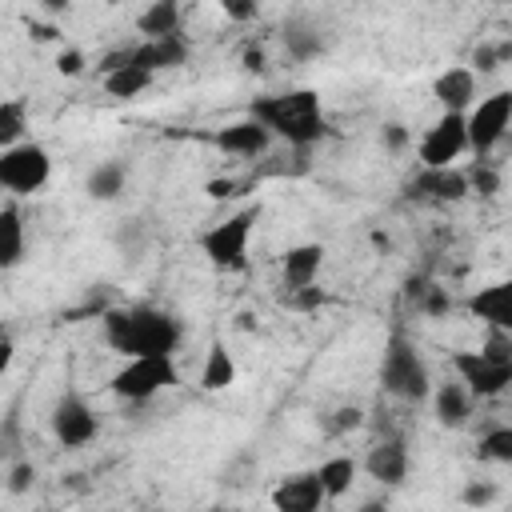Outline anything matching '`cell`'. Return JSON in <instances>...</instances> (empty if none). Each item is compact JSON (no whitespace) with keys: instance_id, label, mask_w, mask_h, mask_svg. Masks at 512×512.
I'll list each match as a JSON object with an SVG mask.
<instances>
[{"instance_id":"cell-1","label":"cell","mask_w":512,"mask_h":512,"mask_svg":"<svg viewBox=\"0 0 512 512\" xmlns=\"http://www.w3.org/2000/svg\"><path fill=\"white\" fill-rule=\"evenodd\" d=\"M104 344L116 356H156V352H176L180 348V320L156 304H120L100 316Z\"/></svg>"},{"instance_id":"cell-2","label":"cell","mask_w":512,"mask_h":512,"mask_svg":"<svg viewBox=\"0 0 512 512\" xmlns=\"http://www.w3.org/2000/svg\"><path fill=\"white\" fill-rule=\"evenodd\" d=\"M248 116L264 120L272 128V136L288 140L292 148H312L316 140L328 136V120H324V104L316 88H292V92H276V96H256L248 104Z\"/></svg>"},{"instance_id":"cell-3","label":"cell","mask_w":512,"mask_h":512,"mask_svg":"<svg viewBox=\"0 0 512 512\" xmlns=\"http://www.w3.org/2000/svg\"><path fill=\"white\" fill-rule=\"evenodd\" d=\"M260 220V204H244L236 208L232 216L216 220L212 228H204L196 236L204 260L216 268V272H244L248 268V244H252V228Z\"/></svg>"},{"instance_id":"cell-4","label":"cell","mask_w":512,"mask_h":512,"mask_svg":"<svg viewBox=\"0 0 512 512\" xmlns=\"http://www.w3.org/2000/svg\"><path fill=\"white\" fill-rule=\"evenodd\" d=\"M380 384H384V392H388V396L408 400V404H420L424 396H432L428 364H424L420 348H416L404 332H392V336H388V344H384Z\"/></svg>"},{"instance_id":"cell-5","label":"cell","mask_w":512,"mask_h":512,"mask_svg":"<svg viewBox=\"0 0 512 512\" xmlns=\"http://www.w3.org/2000/svg\"><path fill=\"white\" fill-rule=\"evenodd\" d=\"M180 384V368H176V352H156V356H124V364L112 372L108 388L120 400L144 404L152 396H160L164 388Z\"/></svg>"},{"instance_id":"cell-6","label":"cell","mask_w":512,"mask_h":512,"mask_svg":"<svg viewBox=\"0 0 512 512\" xmlns=\"http://www.w3.org/2000/svg\"><path fill=\"white\" fill-rule=\"evenodd\" d=\"M448 364L476 400H492L512 388V352H496V344L484 352H468V348L448 352Z\"/></svg>"},{"instance_id":"cell-7","label":"cell","mask_w":512,"mask_h":512,"mask_svg":"<svg viewBox=\"0 0 512 512\" xmlns=\"http://www.w3.org/2000/svg\"><path fill=\"white\" fill-rule=\"evenodd\" d=\"M52 176V156L44 144L36 140H20V144H8L0 148V184L12 192V196H32L48 184Z\"/></svg>"},{"instance_id":"cell-8","label":"cell","mask_w":512,"mask_h":512,"mask_svg":"<svg viewBox=\"0 0 512 512\" xmlns=\"http://www.w3.org/2000/svg\"><path fill=\"white\" fill-rule=\"evenodd\" d=\"M48 424H52L56 444H64V448H84V444H92L96 432H100V416L92 412V404H88L76 388H68V392L56 396Z\"/></svg>"},{"instance_id":"cell-9","label":"cell","mask_w":512,"mask_h":512,"mask_svg":"<svg viewBox=\"0 0 512 512\" xmlns=\"http://www.w3.org/2000/svg\"><path fill=\"white\" fill-rule=\"evenodd\" d=\"M464 120H468V148L476 156H488L504 140V132L512 128V92L484 96L480 104H472L464 112Z\"/></svg>"},{"instance_id":"cell-10","label":"cell","mask_w":512,"mask_h":512,"mask_svg":"<svg viewBox=\"0 0 512 512\" xmlns=\"http://www.w3.org/2000/svg\"><path fill=\"white\" fill-rule=\"evenodd\" d=\"M460 152H468V120L464 112H440V120L420 136L416 160L420 168H448Z\"/></svg>"},{"instance_id":"cell-11","label":"cell","mask_w":512,"mask_h":512,"mask_svg":"<svg viewBox=\"0 0 512 512\" xmlns=\"http://www.w3.org/2000/svg\"><path fill=\"white\" fill-rule=\"evenodd\" d=\"M468 312H472L484 328L512 336V276L476 288V292L468 296Z\"/></svg>"},{"instance_id":"cell-12","label":"cell","mask_w":512,"mask_h":512,"mask_svg":"<svg viewBox=\"0 0 512 512\" xmlns=\"http://www.w3.org/2000/svg\"><path fill=\"white\" fill-rule=\"evenodd\" d=\"M324 500H328V492H324V480H320L316 468L312 472H292L272 488V504L280 512H316Z\"/></svg>"},{"instance_id":"cell-13","label":"cell","mask_w":512,"mask_h":512,"mask_svg":"<svg viewBox=\"0 0 512 512\" xmlns=\"http://www.w3.org/2000/svg\"><path fill=\"white\" fill-rule=\"evenodd\" d=\"M212 144L228 156H260L272 144V128L256 116H244V120H232L220 132H212Z\"/></svg>"},{"instance_id":"cell-14","label":"cell","mask_w":512,"mask_h":512,"mask_svg":"<svg viewBox=\"0 0 512 512\" xmlns=\"http://www.w3.org/2000/svg\"><path fill=\"white\" fill-rule=\"evenodd\" d=\"M472 192L468 184V172L460 168H420V176L412 180V196L416 200H436V204H456Z\"/></svg>"},{"instance_id":"cell-15","label":"cell","mask_w":512,"mask_h":512,"mask_svg":"<svg viewBox=\"0 0 512 512\" xmlns=\"http://www.w3.org/2000/svg\"><path fill=\"white\" fill-rule=\"evenodd\" d=\"M320 268H324V244H292L280 256V284H284V292L316 284Z\"/></svg>"},{"instance_id":"cell-16","label":"cell","mask_w":512,"mask_h":512,"mask_svg":"<svg viewBox=\"0 0 512 512\" xmlns=\"http://www.w3.org/2000/svg\"><path fill=\"white\" fill-rule=\"evenodd\" d=\"M432 96L444 112H468L476 104V72L472 68H444L432 80Z\"/></svg>"},{"instance_id":"cell-17","label":"cell","mask_w":512,"mask_h":512,"mask_svg":"<svg viewBox=\"0 0 512 512\" xmlns=\"http://www.w3.org/2000/svg\"><path fill=\"white\" fill-rule=\"evenodd\" d=\"M408 468H412V460H408L404 440H380L364 456V472L372 480H380V484H404L408 480Z\"/></svg>"},{"instance_id":"cell-18","label":"cell","mask_w":512,"mask_h":512,"mask_svg":"<svg viewBox=\"0 0 512 512\" xmlns=\"http://www.w3.org/2000/svg\"><path fill=\"white\" fill-rule=\"evenodd\" d=\"M280 40H284V52L292 56V60H316L324 48H328V40H324V28L312 20V16H288L284 20V28H280Z\"/></svg>"},{"instance_id":"cell-19","label":"cell","mask_w":512,"mask_h":512,"mask_svg":"<svg viewBox=\"0 0 512 512\" xmlns=\"http://www.w3.org/2000/svg\"><path fill=\"white\" fill-rule=\"evenodd\" d=\"M188 60V40L176 32V36H156V40H140L132 44V64H144L152 72H164V68H180Z\"/></svg>"},{"instance_id":"cell-20","label":"cell","mask_w":512,"mask_h":512,"mask_svg":"<svg viewBox=\"0 0 512 512\" xmlns=\"http://www.w3.org/2000/svg\"><path fill=\"white\" fill-rule=\"evenodd\" d=\"M472 400H476V396H472L460 380L440 384V388L432 392V416H436V424H440V428H464L468 416H472Z\"/></svg>"},{"instance_id":"cell-21","label":"cell","mask_w":512,"mask_h":512,"mask_svg":"<svg viewBox=\"0 0 512 512\" xmlns=\"http://www.w3.org/2000/svg\"><path fill=\"white\" fill-rule=\"evenodd\" d=\"M124 188H128V164H124V160H104V164H96V168L88 172V180H84V192H88L92 200H100V204L116 200Z\"/></svg>"},{"instance_id":"cell-22","label":"cell","mask_w":512,"mask_h":512,"mask_svg":"<svg viewBox=\"0 0 512 512\" xmlns=\"http://www.w3.org/2000/svg\"><path fill=\"white\" fill-rule=\"evenodd\" d=\"M232 384H236V360H232L224 340H212V348L204 356V368H200V388L204 392H224Z\"/></svg>"},{"instance_id":"cell-23","label":"cell","mask_w":512,"mask_h":512,"mask_svg":"<svg viewBox=\"0 0 512 512\" xmlns=\"http://www.w3.org/2000/svg\"><path fill=\"white\" fill-rule=\"evenodd\" d=\"M136 32H140L144 40L176 36V32H180V0H152V4L136 16Z\"/></svg>"},{"instance_id":"cell-24","label":"cell","mask_w":512,"mask_h":512,"mask_svg":"<svg viewBox=\"0 0 512 512\" xmlns=\"http://www.w3.org/2000/svg\"><path fill=\"white\" fill-rule=\"evenodd\" d=\"M24 260V216L8 200L0 208V268H16Z\"/></svg>"},{"instance_id":"cell-25","label":"cell","mask_w":512,"mask_h":512,"mask_svg":"<svg viewBox=\"0 0 512 512\" xmlns=\"http://www.w3.org/2000/svg\"><path fill=\"white\" fill-rule=\"evenodd\" d=\"M152 76L156 72L144 68V64H120V68L104 72V92L116 96V100H132V96H140L152 84Z\"/></svg>"},{"instance_id":"cell-26","label":"cell","mask_w":512,"mask_h":512,"mask_svg":"<svg viewBox=\"0 0 512 512\" xmlns=\"http://www.w3.org/2000/svg\"><path fill=\"white\" fill-rule=\"evenodd\" d=\"M320 480H324V492H328V500H340L348 488H352V480H356V472H360V464L352 460V456H328L320 468Z\"/></svg>"},{"instance_id":"cell-27","label":"cell","mask_w":512,"mask_h":512,"mask_svg":"<svg viewBox=\"0 0 512 512\" xmlns=\"http://www.w3.org/2000/svg\"><path fill=\"white\" fill-rule=\"evenodd\" d=\"M476 456L484 464H512V424H496L480 436L476 444Z\"/></svg>"},{"instance_id":"cell-28","label":"cell","mask_w":512,"mask_h":512,"mask_svg":"<svg viewBox=\"0 0 512 512\" xmlns=\"http://www.w3.org/2000/svg\"><path fill=\"white\" fill-rule=\"evenodd\" d=\"M24 128H28V108H24V100H4L0 104V148H8V144H20L24 140Z\"/></svg>"},{"instance_id":"cell-29","label":"cell","mask_w":512,"mask_h":512,"mask_svg":"<svg viewBox=\"0 0 512 512\" xmlns=\"http://www.w3.org/2000/svg\"><path fill=\"white\" fill-rule=\"evenodd\" d=\"M512 60V40H504V44H480L476 52H472V72H496L500 64H508Z\"/></svg>"},{"instance_id":"cell-30","label":"cell","mask_w":512,"mask_h":512,"mask_svg":"<svg viewBox=\"0 0 512 512\" xmlns=\"http://www.w3.org/2000/svg\"><path fill=\"white\" fill-rule=\"evenodd\" d=\"M116 248H120L128 260H140V252H144V228H140V220H124V224H120Z\"/></svg>"},{"instance_id":"cell-31","label":"cell","mask_w":512,"mask_h":512,"mask_svg":"<svg viewBox=\"0 0 512 512\" xmlns=\"http://www.w3.org/2000/svg\"><path fill=\"white\" fill-rule=\"evenodd\" d=\"M328 296L316 288V284H308V288H292V292H284L280 296V304H288V308H296V312H312V308H320Z\"/></svg>"},{"instance_id":"cell-32","label":"cell","mask_w":512,"mask_h":512,"mask_svg":"<svg viewBox=\"0 0 512 512\" xmlns=\"http://www.w3.org/2000/svg\"><path fill=\"white\" fill-rule=\"evenodd\" d=\"M496 496H500V488H496L492 480H468L464 492H460V500H464L468 508H484V504H492Z\"/></svg>"},{"instance_id":"cell-33","label":"cell","mask_w":512,"mask_h":512,"mask_svg":"<svg viewBox=\"0 0 512 512\" xmlns=\"http://www.w3.org/2000/svg\"><path fill=\"white\" fill-rule=\"evenodd\" d=\"M468 184H472L480 196H496V192H500V172H496L492 164H484V160H480V164L468 172Z\"/></svg>"},{"instance_id":"cell-34","label":"cell","mask_w":512,"mask_h":512,"mask_svg":"<svg viewBox=\"0 0 512 512\" xmlns=\"http://www.w3.org/2000/svg\"><path fill=\"white\" fill-rule=\"evenodd\" d=\"M216 4H220V12H224L232 24H248V20L260 16V0H216Z\"/></svg>"},{"instance_id":"cell-35","label":"cell","mask_w":512,"mask_h":512,"mask_svg":"<svg viewBox=\"0 0 512 512\" xmlns=\"http://www.w3.org/2000/svg\"><path fill=\"white\" fill-rule=\"evenodd\" d=\"M408 144H412V136H408V128H404V124L388 120V124L380 128V148H384V152H404Z\"/></svg>"},{"instance_id":"cell-36","label":"cell","mask_w":512,"mask_h":512,"mask_svg":"<svg viewBox=\"0 0 512 512\" xmlns=\"http://www.w3.org/2000/svg\"><path fill=\"white\" fill-rule=\"evenodd\" d=\"M360 424H364V412H360L356 404H344V408L332 412V424H328V428H332V432H352V428H360Z\"/></svg>"},{"instance_id":"cell-37","label":"cell","mask_w":512,"mask_h":512,"mask_svg":"<svg viewBox=\"0 0 512 512\" xmlns=\"http://www.w3.org/2000/svg\"><path fill=\"white\" fill-rule=\"evenodd\" d=\"M32 480H36V468H32L28 460H20V464H12V468H8V492H16V496H20V492H28V488H32Z\"/></svg>"},{"instance_id":"cell-38","label":"cell","mask_w":512,"mask_h":512,"mask_svg":"<svg viewBox=\"0 0 512 512\" xmlns=\"http://www.w3.org/2000/svg\"><path fill=\"white\" fill-rule=\"evenodd\" d=\"M56 72H60V76H80V72H84V52H80V48H64V52L56 56Z\"/></svg>"},{"instance_id":"cell-39","label":"cell","mask_w":512,"mask_h":512,"mask_svg":"<svg viewBox=\"0 0 512 512\" xmlns=\"http://www.w3.org/2000/svg\"><path fill=\"white\" fill-rule=\"evenodd\" d=\"M204 192H208L212 200H228V196H236V180H232V176H224V180H208Z\"/></svg>"},{"instance_id":"cell-40","label":"cell","mask_w":512,"mask_h":512,"mask_svg":"<svg viewBox=\"0 0 512 512\" xmlns=\"http://www.w3.org/2000/svg\"><path fill=\"white\" fill-rule=\"evenodd\" d=\"M452 308V300L444 296V288H428V300H424V312H432V316H444Z\"/></svg>"},{"instance_id":"cell-41","label":"cell","mask_w":512,"mask_h":512,"mask_svg":"<svg viewBox=\"0 0 512 512\" xmlns=\"http://www.w3.org/2000/svg\"><path fill=\"white\" fill-rule=\"evenodd\" d=\"M28 32H32V40H56V28L52 24H40V20H28Z\"/></svg>"},{"instance_id":"cell-42","label":"cell","mask_w":512,"mask_h":512,"mask_svg":"<svg viewBox=\"0 0 512 512\" xmlns=\"http://www.w3.org/2000/svg\"><path fill=\"white\" fill-rule=\"evenodd\" d=\"M244 72H264V52L260 48H248L244 52Z\"/></svg>"},{"instance_id":"cell-43","label":"cell","mask_w":512,"mask_h":512,"mask_svg":"<svg viewBox=\"0 0 512 512\" xmlns=\"http://www.w3.org/2000/svg\"><path fill=\"white\" fill-rule=\"evenodd\" d=\"M72 8V0H40V12H48V16H64Z\"/></svg>"}]
</instances>
